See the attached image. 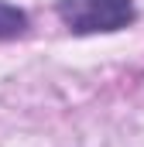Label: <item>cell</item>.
<instances>
[{
	"label": "cell",
	"instance_id": "7a4b0ae2",
	"mask_svg": "<svg viewBox=\"0 0 144 147\" xmlns=\"http://www.w3.org/2000/svg\"><path fill=\"white\" fill-rule=\"evenodd\" d=\"M28 28H31L28 14H24L17 3L0 0V41H14V38L28 34Z\"/></svg>",
	"mask_w": 144,
	"mask_h": 147
},
{
	"label": "cell",
	"instance_id": "6da1fadb",
	"mask_svg": "<svg viewBox=\"0 0 144 147\" xmlns=\"http://www.w3.org/2000/svg\"><path fill=\"white\" fill-rule=\"evenodd\" d=\"M55 14L72 34H117L137 21L134 0H58Z\"/></svg>",
	"mask_w": 144,
	"mask_h": 147
}]
</instances>
